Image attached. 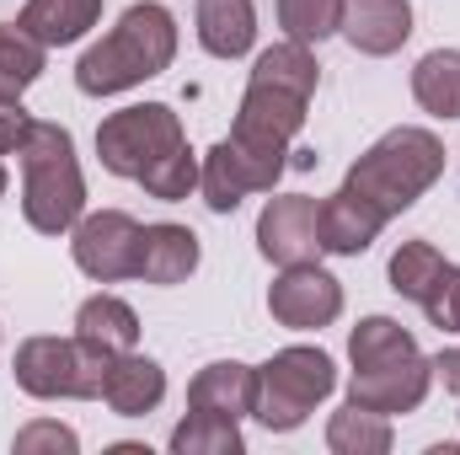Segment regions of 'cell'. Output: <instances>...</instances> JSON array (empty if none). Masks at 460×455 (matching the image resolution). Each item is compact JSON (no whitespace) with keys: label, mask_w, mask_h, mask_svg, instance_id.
<instances>
[{"label":"cell","mask_w":460,"mask_h":455,"mask_svg":"<svg viewBox=\"0 0 460 455\" xmlns=\"http://www.w3.org/2000/svg\"><path fill=\"white\" fill-rule=\"evenodd\" d=\"M316 81H322V65H316L311 43L284 38V43L257 54L252 81L241 92V108H235V123H230V150L252 172L257 193H273V183L284 177L295 134L311 118Z\"/></svg>","instance_id":"1"},{"label":"cell","mask_w":460,"mask_h":455,"mask_svg":"<svg viewBox=\"0 0 460 455\" xmlns=\"http://www.w3.org/2000/svg\"><path fill=\"white\" fill-rule=\"evenodd\" d=\"M177 59V16L161 0H134L102 43H92L75 65V86L86 97H118L139 81H155Z\"/></svg>","instance_id":"2"},{"label":"cell","mask_w":460,"mask_h":455,"mask_svg":"<svg viewBox=\"0 0 460 455\" xmlns=\"http://www.w3.org/2000/svg\"><path fill=\"white\" fill-rule=\"evenodd\" d=\"M445 172V145L439 134L418 129V123H402V129H385L353 166H348L343 188L375 215V220H396L402 210H412Z\"/></svg>","instance_id":"3"},{"label":"cell","mask_w":460,"mask_h":455,"mask_svg":"<svg viewBox=\"0 0 460 455\" xmlns=\"http://www.w3.org/2000/svg\"><path fill=\"white\" fill-rule=\"evenodd\" d=\"M16 166H22V215L38 236H65L86 215V177L70 129L32 118L16 145Z\"/></svg>","instance_id":"4"},{"label":"cell","mask_w":460,"mask_h":455,"mask_svg":"<svg viewBox=\"0 0 460 455\" xmlns=\"http://www.w3.org/2000/svg\"><path fill=\"white\" fill-rule=\"evenodd\" d=\"M338 391V364L322 348H279L268 364H257V407L252 418L268 434H295L327 397Z\"/></svg>","instance_id":"5"},{"label":"cell","mask_w":460,"mask_h":455,"mask_svg":"<svg viewBox=\"0 0 460 455\" xmlns=\"http://www.w3.org/2000/svg\"><path fill=\"white\" fill-rule=\"evenodd\" d=\"M108 364H113L108 353L86 348L70 333V338H27L11 359V375L38 402H102Z\"/></svg>","instance_id":"6"},{"label":"cell","mask_w":460,"mask_h":455,"mask_svg":"<svg viewBox=\"0 0 460 455\" xmlns=\"http://www.w3.org/2000/svg\"><path fill=\"white\" fill-rule=\"evenodd\" d=\"M177 145H188L182 134V118L172 113L166 103H134V108H118L97 123V156L113 177L139 183L161 156H172Z\"/></svg>","instance_id":"7"},{"label":"cell","mask_w":460,"mask_h":455,"mask_svg":"<svg viewBox=\"0 0 460 455\" xmlns=\"http://www.w3.org/2000/svg\"><path fill=\"white\" fill-rule=\"evenodd\" d=\"M139 236L145 226L123 210H97V215H81L70 226V252H75V268L97 284H118V279H134L139 273Z\"/></svg>","instance_id":"8"},{"label":"cell","mask_w":460,"mask_h":455,"mask_svg":"<svg viewBox=\"0 0 460 455\" xmlns=\"http://www.w3.org/2000/svg\"><path fill=\"white\" fill-rule=\"evenodd\" d=\"M268 311L289 333H322L343 317V284L316 263H289L268 290Z\"/></svg>","instance_id":"9"},{"label":"cell","mask_w":460,"mask_h":455,"mask_svg":"<svg viewBox=\"0 0 460 455\" xmlns=\"http://www.w3.org/2000/svg\"><path fill=\"white\" fill-rule=\"evenodd\" d=\"M434 386V359L423 353H396V359H380V364H358L353 380H348V402L353 407H369L380 418H396V413H412Z\"/></svg>","instance_id":"10"},{"label":"cell","mask_w":460,"mask_h":455,"mask_svg":"<svg viewBox=\"0 0 460 455\" xmlns=\"http://www.w3.org/2000/svg\"><path fill=\"white\" fill-rule=\"evenodd\" d=\"M257 252L279 268L289 263H316L322 230H316V199L305 193H273L257 215Z\"/></svg>","instance_id":"11"},{"label":"cell","mask_w":460,"mask_h":455,"mask_svg":"<svg viewBox=\"0 0 460 455\" xmlns=\"http://www.w3.org/2000/svg\"><path fill=\"white\" fill-rule=\"evenodd\" d=\"M338 32L358 54L385 59L412 38V5L407 0H343V27Z\"/></svg>","instance_id":"12"},{"label":"cell","mask_w":460,"mask_h":455,"mask_svg":"<svg viewBox=\"0 0 460 455\" xmlns=\"http://www.w3.org/2000/svg\"><path fill=\"white\" fill-rule=\"evenodd\" d=\"M161 397H166V370H161L150 353L128 348V353H118L113 364H108L102 402L113 407L118 418H145V413L161 407Z\"/></svg>","instance_id":"13"},{"label":"cell","mask_w":460,"mask_h":455,"mask_svg":"<svg viewBox=\"0 0 460 455\" xmlns=\"http://www.w3.org/2000/svg\"><path fill=\"white\" fill-rule=\"evenodd\" d=\"M188 407H199V413H220V418H252V407H257V370L252 364H241V359H215V364H204L199 375H193V386H188Z\"/></svg>","instance_id":"14"},{"label":"cell","mask_w":460,"mask_h":455,"mask_svg":"<svg viewBox=\"0 0 460 455\" xmlns=\"http://www.w3.org/2000/svg\"><path fill=\"white\" fill-rule=\"evenodd\" d=\"M193 268H199V236L193 230L172 226V220L145 226V236H139V273L134 279L166 290V284H182Z\"/></svg>","instance_id":"15"},{"label":"cell","mask_w":460,"mask_h":455,"mask_svg":"<svg viewBox=\"0 0 460 455\" xmlns=\"http://www.w3.org/2000/svg\"><path fill=\"white\" fill-rule=\"evenodd\" d=\"M316 230H322V252H332V257H358V252L375 246V236L385 230V220H375L348 188H338L332 199L316 204Z\"/></svg>","instance_id":"16"},{"label":"cell","mask_w":460,"mask_h":455,"mask_svg":"<svg viewBox=\"0 0 460 455\" xmlns=\"http://www.w3.org/2000/svg\"><path fill=\"white\" fill-rule=\"evenodd\" d=\"M199 43L215 59H241L257 43V5L252 0H199Z\"/></svg>","instance_id":"17"},{"label":"cell","mask_w":460,"mask_h":455,"mask_svg":"<svg viewBox=\"0 0 460 455\" xmlns=\"http://www.w3.org/2000/svg\"><path fill=\"white\" fill-rule=\"evenodd\" d=\"M16 22L43 49H65V43H81L102 22V0H27Z\"/></svg>","instance_id":"18"},{"label":"cell","mask_w":460,"mask_h":455,"mask_svg":"<svg viewBox=\"0 0 460 455\" xmlns=\"http://www.w3.org/2000/svg\"><path fill=\"white\" fill-rule=\"evenodd\" d=\"M75 338L86 343V348H97V353H108V359H118V353L139 348V317L118 295H92L75 311Z\"/></svg>","instance_id":"19"},{"label":"cell","mask_w":460,"mask_h":455,"mask_svg":"<svg viewBox=\"0 0 460 455\" xmlns=\"http://www.w3.org/2000/svg\"><path fill=\"white\" fill-rule=\"evenodd\" d=\"M412 97L434 118H460V49H434L412 65Z\"/></svg>","instance_id":"20"},{"label":"cell","mask_w":460,"mask_h":455,"mask_svg":"<svg viewBox=\"0 0 460 455\" xmlns=\"http://www.w3.org/2000/svg\"><path fill=\"white\" fill-rule=\"evenodd\" d=\"M199 193H204V204H209L215 215H235L241 199L257 193V188H252V172L241 166V156L230 150V139H220V145L199 161Z\"/></svg>","instance_id":"21"},{"label":"cell","mask_w":460,"mask_h":455,"mask_svg":"<svg viewBox=\"0 0 460 455\" xmlns=\"http://www.w3.org/2000/svg\"><path fill=\"white\" fill-rule=\"evenodd\" d=\"M327 451L332 455H385L391 451V418L369 413V407H338L327 424Z\"/></svg>","instance_id":"22"},{"label":"cell","mask_w":460,"mask_h":455,"mask_svg":"<svg viewBox=\"0 0 460 455\" xmlns=\"http://www.w3.org/2000/svg\"><path fill=\"white\" fill-rule=\"evenodd\" d=\"M49 65V49L22 27V22H0V92L22 97Z\"/></svg>","instance_id":"23"},{"label":"cell","mask_w":460,"mask_h":455,"mask_svg":"<svg viewBox=\"0 0 460 455\" xmlns=\"http://www.w3.org/2000/svg\"><path fill=\"white\" fill-rule=\"evenodd\" d=\"M241 429L235 418H220V413H199L188 407V418L172 429V455H241Z\"/></svg>","instance_id":"24"},{"label":"cell","mask_w":460,"mask_h":455,"mask_svg":"<svg viewBox=\"0 0 460 455\" xmlns=\"http://www.w3.org/2000/svg\"><path fill=\"white\" fill-rule=\"evenodd\" d=\"M391 290L402 295V300H423L429 290H434V279L445 273V252L434 246V241H402L396 252H391Z\"/></svg>","instance_id":"25"},{"label":"cell","mask_w":460,"mask_h":455,"mask_svg":"<svg viewBox=\"0 0 460 455\" xmlns=\"http://www.w3.org/2000/svg\"><path fill=\"white\" fill-rule=\"evenodd\" d=\"M396 353H418V338H412L402 322H391V317H364V322L348 333V359H353V370H358V364L396 359Z\"/></svg>","instance_id":"26"},{"label":"cell","mask_w":460,"mask_h":455,"mask_svg":"<svg viewBox=\"0 0 460 455\" xmlns=\"http://www.w3.org/2000/svg\"><path fill=\"white\" fill-rule=\"evenodd\" d=\"M279 27L295 43H327L343 27V0H279Z\"/></svg>","instance_id":"27"},{"label":"cell","mask_w":460,"mask_h":455,"mask_svg":"<svg viewBox=\"0 0 460 455\" xmlns=\"http://www.w3.org/2000/svg\"><path fill=\"white\" fill-rule=\"evenodd\" d=\"M139 188L150 193V199H161V204H177V199H188L193 188H199V156L188 150V145H177L172 156H161L145 177H139Z\"/></svg>","instance_id":"28"},{"label":"cell","mask_w":460,"mask_h":455,"mask_svg":"<svg viewBox=\"0 0 460 455\" xmlns=\"http://www.w3.org/2000/svg\"><path fill=\"white\" fill-rule=\"evenodd\" d=\"M11 451L16 455H75L81 451V434H75L70 424H59V418H38V424L16 429Z\"/></svg>","instance_id":"29"},{"label":"cell","mask_w":460,"mask_h":455,"mask_svg":"<svg viewBox=\"0 0 460 455\" xmlns=\"http://www.w3.org/2000/svg\"><path fill=\"white\" fill-rule=\"evenodd\" d=\"M418 306L429 311V322H434L439 333H460V268L456 263H445V273L434 279V290H429Z\"/></svg>","instance_id":"30"},{"label":"cell","mask_w":460,"mask_h":455,"mask_svg":"<svg viewBox=\"0 0 460 455\" xmlns=\"http://www.w3.org/2000/svg\"><path fill=\"white\" fill-rule=\"evenodd\" d=\"M27 123H32V113L22 108V97L0 92V156H16V145H22Z\"/></svg>","instance_id":"31"},{"label":"cell","mask_w":460,"mask_h":455,"mask_svg":"<svg viewBox=\"0 0 460 455\" xmlns=\"http://www.w3.org/2000/svg\"><path fill=\"white\" fill-rule=\"evenodd\" d=\"M434 380H445V391H456L460 397V348L434 353Z\"/></svg>","instance_id":"32"},{"label":"cell","mask_w":460,"mask_h":455,"mask_svg":"<svg viewBox=\"0 0 460 455\" xmlns=\"http://www.w3.org/2000/svg\"><path fill=\"white\" fill-rule=\"evenodd\" d=\"M5 188H11V177H5V166H0V199H5Z\"/></svg>","instance_id":"33"}]
</instances>
